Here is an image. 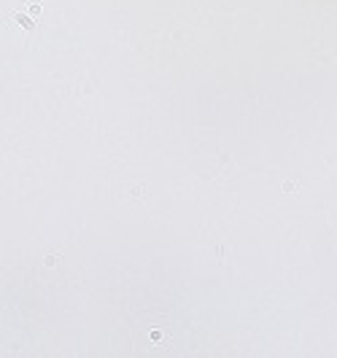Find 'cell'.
Here are the masks:
<instances>
[{
  "label": "cell",
  "mask_w": 337,
  "mask_h": 358,
  "mask_svg": "<svg viewBox=\"0 0 337 358\" xmlns=\"http://www.w3.org/2000/svg\"><path fill=\"white\" fill-rule=\"evenodd\" d=\"M25 11H27L30 17H38V14H41V3H38V0H33V3H27V6H25Z\"/></svg>",
  "instance_id": "2"
},
{
  "label": "cell",
  "mask_w": 337,
  "mask_h": 358,
  "mask_svg": "<svg viewBox=\"0 0 337 358\" xmlns=\"http://www.w3.org/2000/svg\"><path fill=\"white\" fill-rule=\"evenodd\" d=\"M33 19H36V17H25V14H17V22L22 24V27H25V30H33V24H36Z\"/></svg>",
  "instance_id": "1"
}]
</instances>
